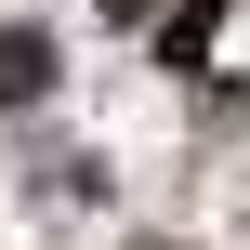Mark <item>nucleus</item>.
Wrapping results in <instances>:
<instances>
[{
	"instance_id": "f03ea898",
	"label": "nucleus",
	"mask_w": 250,
	"mask_h": 250,
	"mask_svg": "<svg viewBox=\"0 0 250 250\" xmlns=\"http://www.w3.org/2000/svg\"><path fill=\"white\" fill-rule=\"evenodd\" d=\"M211 26H224V0H171V26H158V53H171V66H198V53H211Z\"/></svg>"
},
{
	"instance_id": "7ed1b4c3",
	"label": "nucleus",
	"mask_w": 250,
	"mask_h": 250,
	"mask_svg": "<svg viewBox=\"0 0 250 250\" xmlns=\"http://www.w3.org/2000/svg\"><path fill=\"white\" fill-rule=\"evenodd\" d=\"M105 13H145V0H105Z\"/></svg>"
},
{
	"instance_id": "f257e3e1",
	"label": "nucleus",
	"mask_w": 250,
	"mask_h": 250,
	"mask_svg": "<svg viewBox=\"0 0 250 250\" xmlns=\"http://www.w3.org/2000/svg\"><path fill=\"white\" fill-rule=\"evenodd\" d=\"M53 92V40L40 26H0V105H40Z\"/></svg>"
}]
</instances>
